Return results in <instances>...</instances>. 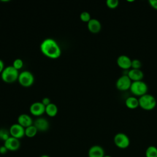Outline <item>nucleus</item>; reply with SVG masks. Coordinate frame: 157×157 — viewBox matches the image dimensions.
Masks as SVG:
<instances>
[{
	"mask_svg": "<svg viewBox=\"0 0 157 157\" xmlns=\"http://www.w3.org/2000/svg\"><path fill=\"white\" fill-rule=\"evenodd\" d=\"M42 53L48 58L56 59L61 56V50L58 42L52 38H46L40 45Z\"/></svg>",
	"mask_w": 157,
	"mask_h": 157,
	"instance_id": "f257e3e1",
	"label": "nucleus"
},
{
	"mask_svg": "<svg viewBox=\"0 0 157 157\" xmlns=\"http://www.w3.org/2000/svg\"><path fill=\"white\" fill-rule=\"evenodd\" d=\"M18 75V71L15 69L12 66L5 67L1 74L2 80L7 83H11L17 80Z\"/></svg>",
	"mask_w": 157,
	"mask_h": 157,
	"instance_id": "f03ea898",
	"label": "nucleus"
},
{
	"mask_svg": "<svg viewBox=\"0 0 157 157\" xmlns=\"http://www.w3.org/2000/svg\"><path fill=\"white\" fill-rule=\"evenodd\" d=\"M138 99L139 106L145 110H151L156 105V100L151 94L147 93L139 97Z\"/></svg>",
	"mask_w": 157,
	"mask_h": 157,
	"instance_id": "7ed1b4c3",
	"label": "nucleus"
},
{
	"mask_svg": "<svg viewBox=\"0 0 157 157\" xmlns=\"http://www.w3.org/2000/svg\"><path fill=\"white\" fill-rule=\"evenodd\" d=\"M129 90L133 94L140 97L147 94L148 86L147 83L142 80L135 81L132 82Z\"/></svg>",
	"mask_w": 157,
	"mask_h": 157,
	"instance_id": "20e7f679",
	"label": "nucleus"
},
{
	"mask_svg": "<svg viewBox=\"0 0 157 157\" xmlns=\"http://www.w3.org/2000/svg\"><path fill=\"white\" fill-rule=\"evenodd\" d=\"M18 81L19 83L25 87L31 86L34 82V77L29 71H23L19 73Z\"/></svg>",
	"mask_w": 157,
	"mask_h": 157,
	"instance_id": "39448f33",
	"label": "nucleus"
},
{
	"mask_svg": "<svg viewBox=\"0 0 157 157\" xmlns=\"http://www.w3.org/2000/svg\"><path fill=\"white\" fill-rule=\"evenodd\" d=\"M113 141L115 145L119 148L124 149L129 147L130 140L128 136L123 132H118L114 136Z\"/></svg>",
	"mask_w": 157,
	"mask_h": 157,
	"instance_id": "423d86ee",
	"label": "nucleus"
},
{
	"mask_svg": "<svg viewBox=\"0 0 157 157\" xmlns=\"http://www.w3.org/2000/svg\"><path fill=\"white\" fill-rule=\"evenodd\" d=\"M132 83L131 80L127 74H124L120 77L116 82V87L120 91H126L130 89Z\"/></svg>",
	"mask_w": 157,
	"mask_h": 157,
	"instance_id": "0eeeda50",
	"label": "nucleus"
},
{
	"mask_svg": "<svg viewBox=\"0 0 157 157\" xmlns=\"http://www.w3.org/2000/svg\"><path fill=\"white\" fill-rule=\"evenodd\" d=\"M9 130L10 136L15 137L16 139H20L25 136V128L21 126L20 124H19L18 123H14L12 124Z\"/></svg>",
	"mask_w": 157,
	"mask_h": 157,
	"instance_id": "6e6552de",
	"label": "nucleus"
},
{
	"mask_svg": "<svg viewBox=\"0 0 157 157\" xmlns=\"http://www.w3.org/2000/svg\"><path fill=\"white\" fill-rule=\"evenodd\" d=\"M30 113L34 115L39 117L45 113V106L40 102H34L29 107Z\"/></svg>",
	"mask_w": 157,
	"mask_h": 157,
	"instance_id": "1a4fd4ad",
	"label": "nucleus"
},
{
	"mask_svg": "<svg viewBox=\"0 0 157 157\" xmlns=\"http://www.w3.org/2000/svg\"><path fill=\"white\" fill-rule=\"evenodd\" d=\"M4 145L7 148L8 151H15L19 149L20 147V142L19 139L10 136L4 142Z\"/></svg>",
	"mask_w": 157,
	"mask_h": 157,
	"instance_id": "9d476101",
	"label": "nucleus"
},
{
	"mask_svg": "<svg viewBox=\"0 0 157 157\" xmlns=\"http://www.w3.org/2000/svg\"><path fill=\"white\" fill-rule=\"evenodd\" d=\"M33 125L37 128L38 131L44 132L48 129L49 128V122L45 118L39 117L35 120L33 122Z\"/></svg>",
	"mask_w": 157,
	"mask_h": 157,
	"instance_id": "9b49d317",
	"label": "nucleus"
},
{
	"mask_svg": "<svg viewBox=\"0 0 157 157\" xmlns=\"http://www.w3.org/2000/svg\"><path fill=\"white\" fill-rule=\"evenodd\" d=\"M131 58L125 55H120L117 59V65L123 69H128L131 67Z\"/></svg>",
	"mask_w": 157,
	"mask_h": 157,
	"instance_id": "f8f14e48",
	"label": "nucleus"
},
{
	"mask_svg": "<svg viewBox=\"0 0 157 157\" xmlns=\"http://www.w3.org/2000/svg\"><path fill=\"white\" fill-rule=\"evenodd\" d=\"M88 157H104L105 152L104 148L98 145H95L91 147L88 153Z\"/></svg>",
	"mask_w": 157,
	"mask_h": 157,
	"instance_id": "ddd939ff",
	"label": "nucleus"
},
{
	"mask_svg": "<svg viewBox=\"0 0 157 157\" xmlns=\"http://www.w3.org/2000/svg\"><path fill=\"white\" fill-rule=\"evenodd\" d=\"M17 123L25 128L33 124V121L30 115L26 113H21L17 118Z\"/></svg>",
	"mask_w": 157,
	"mask_h": 157,
	"instance_id": "4468645a",
	"label": "nucleus"
},
{
	"mask_svg": "<svg viewBox=\"0 0 157 157\" xmlns=\"http://www.w3.org/2000/svg\"><path fill=\"white\" fill-rule=\"evenodd\" d=\"M87 23L88 29L92 33H98L101 29V23L98 19L91 18Z\"/></svg>",
	"mask_w": 157,
	"mask_h": 157,
	"instance_id": "2eb2a0df",
	"label": "nucleus"
},
{
	"mask_svg": "<svg viewBox=\"0 0 157 157\" xmlns=\"http://www.w3.org/2000/svg\"><path fill=\"white\" fill-rule=\"evenodd\" d=\"M127 75L132 82L142 80L144 78V72L140 69H131L128 71Z\"/></svg>",
	"mask_w": 157,
	"mask_h": 157,
	"instance_id": "dca6fc26",
	"label": "nucleus"
},
{
	"mask_svg": "<svg viewBox=\"0 0 157 157\" xmlns=\"http://www.w3.org/2000/svg\"><path fill=\"white\" fill-rule=\"evenodd\" d=\"M126 106L130 109H135L139 106V99L134 96H129L125 101Z\"/></svg>",
	"mask_w": 157,
	"mask_h": 157,
	"instance_id": "f3484780",
	"label": "nucleus"
},
{
	"mask_svg": "<svg viewBox=\"0 0 157 157\" xmlns=\"http://www.w3.org/2000/svg\"><path fill=\"white\" fill-rule=\"evenodd\" d=\"M58 107L54 103L51 102L50 104H48L45 107V113L49 117H53L56 116V114L58 113Z\"/></svg>",
	"mask_w": 157,
	"mask_h": 157,
	"instance_id": "a211bd4d",
	"label": "nucleus"
},
{
	"mask_svg": "<svg viewBox=\"0 0 157 157\" xmlns=\"http://www.w3.org/2000/svg\"><path fill=\"white\" fill-rule=\"evenodd\" d=\"M37 131H37V128L33 124H32V125H31V126L25 128V134L28 137L32 138L37 134Z\"/></svg>",
	"mask_w": 157,
	"mask_h": 157,
	"instance_id": "6ab92c4d",
	"label": "nucleus"
},
{
	"mask_svg": "<svg viewBox=\"0 0 157 157\" xmlns=\"http://www.w3.org/2000/svg\"><path fill=\"white\" fill-rule=\"evenodd\" d=\"M146 157H157V148L153 145L149 146L145 151Z\"/></svg>",
	"mask_w": 157,
	"mask_h": 157,
	"instance_id": "aec40b11",
	"label": "nucleus"
},
{
	"mask_svg": "<svg viewBox=\"0 0 157 157\" xmlns=\"http://www.w3.org/2000/svg\"><path fill=\"white\" fill-rule=\"evenodd\" d=\"M10 137L9 130H7L5 128L0 129V140L6 141L7 139Z\"/></svg>",
	"mask_w": 157,
	"mask_h": 157,
	"instance_id": "412c9836",
	"label": "nucleus"
},
{
	"mask_svg": "<svg viewBox=\"0 0 157 157\" xmlns=\"http://www.w3.org/2000/svg\"><path fill=\"white\" fill-rule=\"evenodd\" d=\"M80 19L83 22L88 23L91 19V15L89 12L86 11H83L80 14Z\"/></svg>",
	"mask_w": 157,
	"mask_h": 157,
	"instance_id": "4be33fe9",
	"label": "nucleus"
},
{
	"mask_svg": "<svg viewBox=\"0 0 157 157\" xmlns=\"http://www.w3.org/2000/svg\"><path fill=\"white\" fill-rule=\"evenodd\" d=\"M15 69H16L17 70H19L20 69H21L23 66V61L20 58H16L12 63V65Z\"/></svg>",
	"mask_w": 157,
	"mask_h": 157,
	"instance_id": "5701e85b",
	"label": "nucleus"
},
{
	"mask_svg": "<svg viewBox=\"0 0 157 157\" xmlns=\"http://www.w3.org/2000/svg\"><path fill=\"white\" fill-rule=\"evenodd\" d=\"M119 4L118 0H107L106 5L110 9H115Z\"/></svg>",
	"mask_w": 157,
	"mask_h": 157,
	"instance_id": "b1692460",
	"label": "nucleus"
},
{
	"mask_svg": "<svg viewBox=\"0 0 157 157\" xmlns=\"http://www.w3.org/2000/svg\"><path fill=\"white\" fill-rule=\"evenodd\" d=\"M142 67V63L138 59H134L131 61V67L132 69H140Z\"/></svg>",
	"mask_w": 157,
	"mask_h": 157,
	"instance_id": "393cba45",
	"label": "nucleus"
},
{
	"mask_svg": "<svg viewBox=\"0 0 157 157\" xmlns=\"http://www.w3.org/2000/svg\"><path fill=\"white\" fill-rule=\"evenodd\" d=\"M41 102L46 107L47 105H48V104H50L51 103V101L50 99V98H47V97H45V98H44L42 101H41Z\"/></svg>",
	"mask_w": 157,
	"mask_h": 157,
	"instance_id": "a878e982",
	"label": "nucleus"
},
{
	"mask_svg": "<svg viewBox=\"0 0 157 157\" xmlns=\"http://www.w3.org/2000/svg\"><path fill=\"white\" fill-rule=\"evenodd\" d=\"M148 2L153 8L157 10V0H150Z\"/></svg>",
	"mask_w": 157,
	"mask_h": 157,
	"instance_id": "bb28decb",
	"label": "nucleus"
},
{
	"mask_svg": "<svg viewBox=\"0 0 157 157\" xmlns=\"http://www.w3.org/2000/svg\"><path fill=\"white\" fill-rule=\"evenodd\" d=\"M7 151H8V150L4 145L1 146V147H0V154L5 155Z\"/></svg>",
	"mask_w": 157,
	"mask_h": 157,
	"instance_id": "cd10ccee",
	"label": "nucleus"
},
{
	"mask_svg": "<svg viewBox=\"0 0 157 157\" xmlns=\"http://www.w3.org/2000/svg\"><path fill=\"white\" fill-rule=\"evenodd\" d=\"M4 61L0 59V74H1V72H2V71L4 69Z\"/></svg>",
	"mask_w": 157,
	"mask_h": 157,
	"instance_id": "c85d7f7f",
	"label": "nucleus"
},
{
	"mask_svg": "<svg viewBox=\"0 0 157 157\" xmlns=\"http://www.w3.org/2000/svg\"><path fill=\"white\" fill-rule=\"evenodd\" d=\"M40 157H50V156L48 155H43L40 156Z\"/></svg>",
	"mask_w": 157,
	"mask_h": 157,
	"instance_id": "c756f323",
	"label": "nucleus"
},
{
	"mask_svg": "<svg viewBox=\"0 0 157 157\" xmlns=\"http://www.w3.org/2000/svg\"><path fill=\"white\" fill-rule=\"evenodd\" d=\"M104 157H112V156H109V155H105Z\"/></svg>",
	"mask_w": 157,
	"mask_h": 157,
	"instance_id": "7c9ffc66",
	"label": "nucleus"
},
{
	"mask_svg": "<svg viewBox=\"0 0 157 157\" xmlns=\"http://www.w3.org/2000/svg\"><path fill=\"white\" fill-rule=\"evenodd\" d=\"M0 147H1V146H0Z\"/></svg>",
	"mask_w": 157,
	"mask_h": 157,
	"instance_id": "2f4dec72",
	"label": "nucleus"
}]
</instances>
